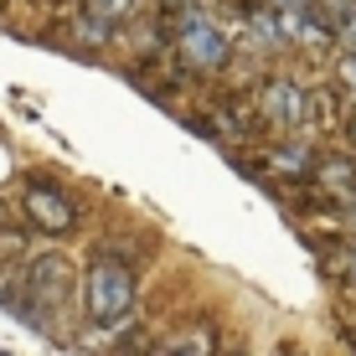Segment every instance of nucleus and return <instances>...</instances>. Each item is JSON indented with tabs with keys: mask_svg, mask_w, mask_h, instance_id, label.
<instances>
[{
	"mask_svg": "<svg viewBox=\"0 0 356 356\" xmlns=\"http://www.w3.org/2000/svg\"><path fill=\"white\" fill-rule=\"evenodd\" d=\"M259 104H264V114L274 119L279 129H289V124H300V114H305V93L294 88L289 78H274V83H264V93H259Z\"/></svg>",
	"mask_w": 356,
	"mask_h": 356,
	"instance_id": "nucleus-5",
	"label": "nucleus"
},
{
	"mask_svg": "<svg viewBox=\"0 0 356 356\" xmlns=\"http://www.w3.org/2000/svg\"><path fill=\"white\" fill-rule=\"evenodd\" d=\"M181 57H186V67H222L227 63V36L212 26L207 16H186V26H181Z\"/></svg>",
	"mask_w": 356,
	"mask_h": 356,
	"instance_id": "nucleus-3",
	"label": "nucleus"
},
{
	"mask_svg": "<svg viewBox=\"0 0 356 356\" xmlns=\"http://www.w3.org/2000/svg\"><path fill=\"white\" fill-rule=\"evenodd\" d=\"M351 140H356V124H351Z\"/></svg>",
	"mask_w": 356,
	"mask_h": 356,
	"instance_id": "nucleus-11",
	"label": "nucleus"
},
{
	"mask_svg": "<svg viewBox=\"0 0 356 356\" xmlns=\"http://www.w3.org/2000/svg\"><path fill=\"white\" fill-rule=\"evenodd\" d=\"M341 78H346V83H351V88H356V52L346 57V63H341Z\"/></svg>",
	"mask_w": 356,
	"mask_h": 356,
	"instance_id": "nucleus-9",
	"label": "nucleus"
},
{
	"mask_svg": "<svg viewBox=\"0 0 356 356\" xmlns=\"http://www.w3.org/2000/svg\"><path fill=\"white\" fill-rule=\"evenodd\" d=\"M26 294H31V305H21V315L36 321V325H52V310L72 294V268H67V259L42 253V259L31 264V274H26Z\"/></svg>",
	"mask_w": 356,
	"mask_h": 356,
	"instance_id": "nucleus-2",
	"label": "nucleus"
},
{
	"mask_svg": "<svg viewBox=\"0 0 356 356\" xmlns=\"http://www.w3.org/2000/svg\"><path fill=\"white\" fill-rule=\"evenodd\" d=\"M351 268H356V253H351Z\"/></svg>",
	"mask_w": 356,
	"mask_h": 356,
	"instance_id": "nucleus-12",
	"label": "nucleus"
},
{
	"mask_svg": "<svg viewBox=\"0 0 356 356\" xmlns=\"http://www.w3.org/2000/svg\"><path fill=\"white\" fill-rule=\"evenodd\" d=\"M134 310V274L119 259H93L88 268V321L93 325H119Z\"/></svg>",
	"mask_w": 356,
	"mask_h": 356,
	"instance_id": "nucleus-1",
	"label": "nucleus"
},
{
	"mask_svg": "<svg viewBox=\"0 0 356 356\" xmlns=\"http://www.w3.org/2000/svg\"><path fill=\"white\" fill-rule=\"evenodd\" d=\"M88 6H93V16H98V21H119V16H129L134 0H88Z\"/></svg>",
	"mask_w": 356,
	"mask_h": 356,
	"instance_id": "nucleus-6",
	"label": "nucleus"
},
{
	"mask_svg": "<svg viewBox=\"0 0 356 356\" xmlns=\"http://www.w3.org/2000/svg\"><path fill=\"white\" fill-rule=\"evenodd\" d=\"M26 212H31V222L47 227V232H67L72 217H78L63 191H47V186H31V191H26Z\"/></svg>",
	"mask_w": 356,
	"mask_h": 356,
	"instance_id": "nucleus-4",
	"label": "nucleus"
},
{
	"mask_svg": "<svg viewBox=\"0 0 356 356\" xmlns=\"http://www.w3.org/2000/svg\"><path fill=\"white\" fill-rule=\"evenodd\" d=\"M0 259H6V238H0Z\"/></svg>",
	"mask_w": 356,
	"mask_h": 356,
	"instance_id": "nucleus-10",
	"label": "nucleus"
},
{
	"mask_svg": "<svg viewBox=\"0 0 356 356\" xmlns=\"http://www.w3.org/2000/svg\"><path fill=\"white\" fill-rule=\"evenodd\" d=\"M341 42H346L351 52H356V16H346V26H341Z\"/></svg>",
	"mask_w": 356,
	"mask_h": 356,
	"instance_id": "nucleus-8",
	"label": "nucleus"
},
{
	"mask_svg": "<svg viewBox=\"0 0 356 356\" xmlns=\"http://www.w3.org/2000/svg\"><path fill=\"white\" fill-rule=\"evenodd\" d=\"M325 181H330L336 191H351V186H356V176H351L346 161H330V165H325Z\"/></svg>",
	"mask_w": 356,
	"mask_h": 356,
	"instance_id": "nucleus-7",
	"label": "nucleus"
}]
</instances>
